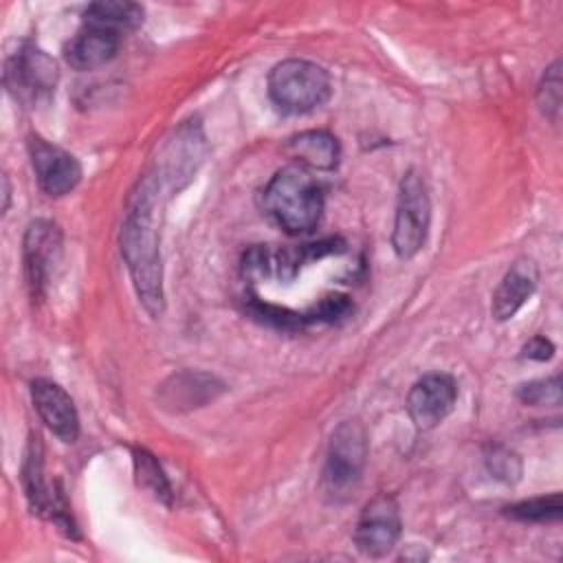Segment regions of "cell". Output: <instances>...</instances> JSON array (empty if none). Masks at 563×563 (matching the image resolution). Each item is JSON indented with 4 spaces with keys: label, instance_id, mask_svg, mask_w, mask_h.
<instances>
[{
    "label": "cell",
    "instance_id": "obj_1",
    "mask_svg": "<svg viewBox=\"0 0 563 563\" xmlns=\"http://www.w3.org/2000/svg\"><path fill=\"white\" fill-rule=\"evenodd\" d=\"M161 180L154 174H145L128 194L119 246L128 266L132 286L141 306L154 319L165 310L163 292V262H161V231L156 220Z\"/></svg>",
    "mask_w": 563,
    "mask_h": 563
},
{
    "label": "cell",
    "instance_id": "obj_2",
    "mask_svg": "<svg viewBox=\"0 0 563 563\" xmlns=\"http://www.w3.org/2000/svg\"><path fill=\"white\" fill-rule=\"evenodd\" d=\"M264 213L288 235L312 231L323 213V187L301 165H286L264 185L260 194Z\"/></svg>",
    "mask_w": 563,
    "mask_h": 563
},
{
    "label": "cell",
    "instance_id": "obj_3",
    "mask_svg": "<svg viewBox=\"0 0 563 563\" xmlns=\"http://www.w3.org/2000/svg\"><path fill=\"white\" fill-rule=\"evenodd\" d=\"M330 77L308 59H284L268 73V97L284 114H306L330 99Z\"/></svg>",
    "mask_w": 563,
    "mask_h": 563
},
{
    "label": "cell",
    "instance_id": "obj_4",
    "mask_svg": "<svg viewBox=\"0 0 563 563\" xmlns=\"http://www.w3.org/2000/svg\"><path fill=\"white\" fill-rule=\"evenodd\" d=\"M367 462V433L358 420H343L330 435L325 464L321 473L323 493L334 499H347L358 486Z\"/></svg>",
    "mask_w": 563,
    "mask_h": 563
},
{
    "label": "cell",
    "instance_id": "obj_5",
    "mask_svg": "<svg viewBox=\"0 0 563 563\" xmlns=\"http://www.w3.org/2000/svg\"><path fill=\"white\" fill-rule=\"evenodd\" d=\"M431 222V202L422 176L407 169L398 185L396 216L391 229V249L400 260H411L427 242Z\"/></svg>",
    "mask_w": 563,
    "mask_h": 563
},
{
    "label": "cell",
    "instance_id": "obj_6",
    "mask_svg": "<svg viewBox=\"0 0 563 563\" xmlns=\"http://www.w3.org/2000/svg\"><path fill=\"white\" fill-rule=\"evenodd\" d=\"M57 66L37 46L24 44L4 66V86L15 101L35 106L55 92Z\"/></svg>",
    "mask_w": 563,
    "mask_h": 563
},
{
    "label": "cell",
    "instance_id": "obj_7",
    "mask_svg": "<svg viewBox=\"0 0 563 563\" xmlns=\"http://www.w3.org/2000/svg\"><path fill=\"white\" fill-rule=\"evenodd\" d=\"M400 510L391 495L372 497L354 526V545L369 559L387 556L400 539Z\"/></svg>",
    "mask_w": 563,
    "mask_h": 563
},
{
    "label": "cell",
    "instance_id": "obj_8",
    "mask_svg": "<svg viewBox=\"0 0 563 563\" xmlns=\"http://www.w3.org/2000/svg\"><path fill=\"white\" fill-rule=\"evenodd\" d=\"M205 154H207V143H205L200 121L198 119L183 121L163 145L161 163L156 169L158 180L161 183L165 180L172 189L178 191L194 178L200 163L205 161Z\"/></svg>",
    "mask_w": 563,
    "mask_h": 563
},
{
    "label": "cell",
    "instance_id": "obj_9",
    "mask_svg": "<svg viewBox=\"0 0 563 563\" xmlns=\"http://www.w3.org/2000/svg\"><path fill=\"white\" fill-rule=\"evenodd\" d=\"M62 257V231L53 220H33L22 240L24 277L33 299H42L51 275Z\"/></svg>",
    "mask_w": 563,
    "mask_h": 563
},
{
    "label": "cell",
    "instance_id": "obj_10",
    "mask_svg": "<svg viewBox=\"0 0 563 563\" xmlns=\"http://www.w3.org/2000/svg\"><path fill=\"white\" fill-rule=\"evenodd\" d=\"M22 486L33 512L51 519L66 537H77L62 493H48L44 479V449L37 433H31L22 460Z\"/></svg>",
    "mask_w": 563,
    "mask_h": 563
},
{
    "label": "cell",
    "instance_id": "obj_11",
    "mask_svg": "<svg viewBox=\"0 0 563 563\" xmlns=\"http://www.w3.org/2000/svg\"><path fill=\"white\" fill-rule=\"evenodd\" d=\"M29 158L40 189L48 196H64L73 191L81 180L79 161L70 152L48 143L37 134L29 139Z\"/></svg>",
    "mask_w": 563,
    "mask_h": 563
},
{
    "label": "cell",
    "instance_id": "obj_12",
    "mask_svg": "<svg viewBox=\"0 0 563 563\" xmlns=\"http://www.w3.org/2000/svg\"><path fill=\"white\" fill-rule=\"evenodd\" d=\"M457 400V385L449 374H427L418 378L407 394V413L420 431L438 427Z\"/></svg>",
    "mask_w": 563,
    "mask_h": 563
},
{
    "label": "cell",
    "instance_id": "obj_13",
    "mask_svg": "<svg viewBox=\"0 0 563 563\" xmlns=\"http://www.w3.org/2000/svg\"><path fill=\"white\" fill-rule=\"evenodd\" d=\"M31 400L40 420L57 440L66 444L77 440L79 416L73 398L64 391V387L48 378H35L31 383Z\"/></svg>",
    "mask_w": 563,
    "mask_h": 563
},
{
    "label": "cell",
    "instance_id": "obj_14",
    "mask_svg": "<svg viewBox=\"0 0 563 563\" xmlns=\"http://www.w3.org/2000/svg\"><path fill=\"white\" fill-rule=\"evenodd\" d=\"M537 282H539L537 262L532 257H517L493 292V301H490L493 319L499 323L510 321L521 310V306L532 297Z\"/></svg>",
    "mask_w": 563,
    "mask_h": 563
},
{
    "label": "cell",
    "instance_id": "obj_15",
    "mask_svg": "<svg viewBox=\"0 0 563 563\" xmlns=\"http://www.w3.org/2000/svg\"><path fill=\"white\" fill-rule=\"evenodd\" d=\"M224 385L205 372H180L169 376L158 391V400L169 411H189L213 400Z\"/></svg>",
    "mask_w": 563,
    "mask_h": 563
},
{
    "label": "cell",
    "instance_id": "obj_16",
    "mask_svg": "<svg viewBox=\"0 0 563 563\" xmlns=\"http://www.w3.org/2000/svg\"><path fill=\"white\" fill-rule=\"evenodd\" d=\"M121 46V35L97 29V26H81L77 35L64 46V59L75 70H95L106 66L114 59Z\"/></svg>",
    "mask_w": 563,
    "mask_h": 563
},
{
    "label": "cell",
    "instance_id": "obj_17",
    "mask_svg": "<svg viewBox=\"0 0 563 563\" xmlns=\"http://www.w3.org/2000/svg\"><path fill=\"white\" fill-rule=\"evenodd\" d=\"M286 154L306 169L330 172L339 165L341 145L339 139L325 130H308L286 141Z\"/></svg>",
    "mask_w": 563,
    "mask_h": 563
},
{
    "label": "cell",
    "instance_id": "obj_18",
    "mask_svg": "<svg viewBox=\"0 0 563 563\" xmlns=\"http://www.w3.org/2000/svg\"><path fill=\"white\" fill-rule=\"evenodd\" d=\"M84 24L123 35L143 24V7L136 2H123V0L92 2L84 11Z\"/></svg>",
    "mask_w": 563,
    "mask_h": 563
},
{
    "label": "cell",
    "instance_id": "obj_19",
    "mask_svg": "<svg viewBox=\"0 0 563 563\" xmlns=\"http://www.w3.org/2000/svg\"><path fill=\"white\" fill-rule=\"evenodd\" d=\"M132 462H134V475H136V484L150 493L156 501L169 506L172 504V486L169 479L163 471V466L158 464V460L147 451V449H132Z\"/></svg>",
    "mask_w": 563,
    "mask_h": 563
},
{
    "label": "cell",
    "instance_id": "obj_20",
    "mask_svg": "<svg viewBox=\"0 0 563 563\" xmlns=\"http://www.w3.org/2000/svg\"><path fill=\"white\" fill-rule=\"evenodd\" d=\"M504 515L523 523H556L561 521V515H563L561 493L517 501L512 506H506Z\"/></svg>",
    "mask_w": 563,
    "mask_h": 563
},
{
    "label": "cell",
    "instance_id": "obj_21",
    "mask_svg": "<svg viewBox=\"0 0 563 563\" xmlns=\"http://www.w3.org/2000/svg\"><path fill=\"white\" fill-rule=\"evenodd\" d=\"M561 59L552 62L539 86H537V106L541 110L543 117H548L550 121H556L559 119V112H561Z\"/></svg>",
    "mask_w": 563,
    "mask_h": 563
},
{
    "label": "cell",
    "instance_id": "obj_22",
    "mask_svg": "<svg viewBox=\"0 0 563 563\" xmlns=\"http://www.w3.org/2000/svg\"><path fill=\"white\" fill-rule=\"evenodd\" d=\"M490 475L504 484H515L521 479V460L519 455L501 444H490L484 453Z\"/></svg>",
    "mask_w": 563,
    "mask_h": 563
},
{
    "label": "cell",
    "instance_id": "obj_23",
    "mask_svg": "<svg viewBox=\"0 0 563 563\" xmlns=\"http://www.w3.org/2000/svg\"><path fill=\"white\" fill-rule=\"evenodd\" d=\"M517 398L526 405H532V407H541V405L559 407L561 405V376L554 374L550 378L523 383L517 389Z\"/></svg>",
    "mask_w": 563,
    "mask_h": 563
},
{
    "label": "cell",
    "instance_id": "obj_24",
    "mask_svg": "<svg viewBox=\"0 0 563 563\" xmlns=\"http://www.w3.org/2000/svg\"><path fill=\"white\" fill-rule=\"evenodd\" d=\"M521 356L530 358V361H550L554 356V345L550 339L545 336H532L523 347H521Z\"/></svg>",
    "mask_w": 563,
    "mask_h": 563
},
{
    "label": "cell",
    "instance_id": "obj_25",
    "mask_svg": "<svg viewBox=\"0 0 563 563\" xmlns=\"http://www.w3.org/2000/svg\"><path fill=\"white\" fill-rule=\"evenodd\" d=\"M2 196H4V205H2V211H7L9 207V196H11V189H9V178L2 176Z\"/></svg>",
    "mask_w": 563,
    "mask_h": 563
}]
</instances>
